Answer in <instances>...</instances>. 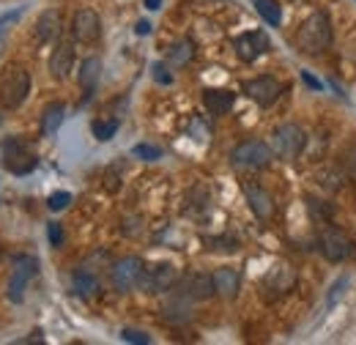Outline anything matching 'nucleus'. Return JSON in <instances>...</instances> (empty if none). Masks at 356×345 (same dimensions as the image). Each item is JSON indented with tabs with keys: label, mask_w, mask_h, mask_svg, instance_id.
Wrapping results in <instances>:
<instances>
[{
	"label": "nucleus",
	"mask_w": 356,
	"mask_h": 345,
	"mask_svg": "<svg viewBox=\"0 0 356 345\" xmlns=\"http://www.w3.org/2000/svg\"><path fill=\"white\" fill-rule=\"evenodd\" d=\"M211 277H214V288L220 296L233 299L238 294V271L236 268H217Z\"/></svg>",
	"instance_id": "obj_18"
},
{
	"label": "nucleus",
	"mask_w": 356,
	"mask_h": 345,
	"mask_svg": "<svg viewBox=\"0 0 356 345\" xmlns=\"http://www.w3.org/2000/svg\"><path fill=\"white\" fill-rule=\"evenodd\" d=\"M121 337H124L127 343H137V345H148V343H151V337H148L145 332H140V329H129V326L121 332Z\"/></svg>",
	"instance_id": "obj_27"
},
{
	"label": "nucleus",
	"mask_w": 356,
	"mask_h": 345,
	"mask_svg": "<svg viewBox=\"0 0 356 345\" xmlns=\"http://www.w3.org/2000/svg\"><path fill=\"white\" fill-rule=\"evenodd\" d=\"M63 115H66V107H63L60 102L47 104L44 115H42V134H44V137L55 134V131L60 129V124H63Z\"/></svg>",
	"instance_id": "obj_20"
},
{
	"label": "nucleus",
	"mask_w": 356,
	"mask_h": 345,
	"mask_svg": "<svg viewBox=\"0 0 356 345\" xmlns=\"http://www.w3.org/2000/svg\"><path fill=\"white\" fill-rule=\"evenodd\" d=\"M192 55H195L192 42H178V44H173V47H170V61H173L176 66L189 63V61H192Z\"/></svg>",
	"instance_id": "obj_24"
},
{
	"label": "nucleus",
	"mask_w": 356,
	"mask_h": 345,
	"mask_svg": "<svg viewBox=\"0 0 356 345\" xmlns=\"http://www.w3.org/2000/svg\"><path fill=\"white\" fill-rule=\"evenodd\" d=\"M69 203H72V195H69V192H52V195L47 198V209H49V211H63Z\"/></svg>",
	"instance_id": "obj_26"
},
{
	"label": "nucleus",
	"mask_w": 356,
	"mask_h": 345,
	"mask_svg": "<svg viewBox=\"0 0 356 345\" xmlns=\"http://www.w3.org/2000/svg\"><path fill=\"white\" fill-rule=\"evenodd\" d=\"M143 260L140 258H124L118 260L110 271V280H113V288L118 294H129L140 285V277H143Z\"/></svg>",
	"instance_id": "obj_9"
},
{
	"label": "nucleus",
	"mask_w": 356,
	"mask_h": 345,
	"mask_svg": "<svg viewBox=\"0 0 356 345\" xmlns=\"http://www.w3.org/2000/svg\"><path fill=\"white\" fill-rule=\"evenodd\" d=\"M233 47H236V55L244 63H252V61H258L268 49V39L264 31H247V33L233 39Z\"/></svg>",
	"instance_id": "obj_12"
},
{
	"label": "nucleus",
	"mask_w": 356,
	"mask_h": 345,
	"mask_svg": "<svg viewBox=\"0 0 356 345\" xmlns=\"http://www.w3.org/2000/svg\"><path fill=\"white\" fill-rule=\"evenodd\" d=\"M72 291L77 294V296H83V299H88V296H93L96 291H99V280L90 274V271H86V268H80L74 277H72Z\"/></svg>",
	"instance_id": "obj_21"
},
{
	"label": "nucleus",
	"mask_w": 356,
	"mask_h": 345,
	"mask_svg": "<svg viewBox=\"0 0 356 345\" xmlns=\"http://www.w3.org/2000/svg\"><path fill=\"white\" fill-rule=\"evenodd\" d=\"M214 294H217L214 277H209V274H192V277L186 280L184 296H189V299H211Z\"/></svg>",
	"instance_id": "obj_17"
},
{
	"label": "nucleus",
	"mask_w": 356,
	"mask_h": 345,
	"mask_svg": "<svg viewBox=\"0 0 356 345\" xmlns=\"http://www.w3.org/2000/svg\"><path fill=\"white\" fill-rule=\"evenodd\" d=\"M72 63H74V44L72 42H60L52 49V58H49V74L55 80H63L69 72H72Z\"/></svg>",
	"instance_id": "obj_13"
},
{
	"label": "nucleus",
	"mask_w": 356,
	"mask_h": 345,
	"mask_svg": "<svg viewBox=\"0 0 356 345\" xmlns=\"http://www.w3.org/2000/svg\"><path fill=\"white\" fill-rule=\"evenodd\" d=\"M302 80H305V83H307L312 90H321V88H323V86H321V80H315L310 72H302Z\"/></svg>",
	"instance_id": "obj_31"
},
{
	"label": "nucleus",
	"mask_w": 356,
	"mask_h": 345,
	"mask_svg": "<svg viewBox=\"0 0 356 345\" xmlns=\"http://www.w3.org/2000/svg\"><path fill=\"white\" fill-rule=\"evenodd\" d=\"M159 6H162V0H145V8H148V11H156Z\"/></svg>",
	"instance_id": "obj_33"
},
{
	"label": "nucleus",
	"mask_w": 356,
	"mask_h": 345,
	"mask_svg": "<svg viewBox=\"0 0 356 345\" xmlns=\"http://www.w3.org/2000/svg\"><path fill=\"white\" fill-rule=\"evenodd\" d=\"M99 74H102V61L99 58H86L83 66H80V86L86 90V99H90V93L96 90Z\"/></svg>",
	"instance_id": "obj_19"
},
{
	"label": "nucleus",
	"mask_w": 356,
	"mask_h": 345,
	"mask_svg": "<svg viewBox=\"0 0 356 345\" xmlns=\"http://www.w3.org/2000/svg\"><path fill=\"white\" fill-rule=\"evenodd\" d=\"M154 80L162 83V86H170V83H173V77L168 74V69H165L162 63H154Z\"/></svg>",
	"instance_id": "obj_29"
},
{
	"label": "nucleus",
	"mask_w": 356,
	"mask_h": 345,
	"mask_svg": "<svg viewBox=\"0 0 356 345\" xmlns=\"http://www.w3.org/2000/svg\"><path fill=\"white\" fill-rule=\"evenodd\" d=\"M274 151L268 148L264 140H247L241 145L233 148L230 154V165L238 168V170H261L271 162Z\"/></svg>",
	"instance_id": "obj_5"
},
{
	"label": "nucleus",
	"mask_w": 356,
	"mask_h": 345,
	"mask_svg": "<svg viewBox=\"0 0 356 345\" xmlns=\"http://www.w3.org/2000/svg\"><path fill=\"white\" fill-rule=\"evenodd\" d=\"M36 271H39V260L36 258H31V255H17V258H14V268H11V274H8V288H6L8 299L14 304L22 302L25 288H28V282L36 277Z\"/></svg>",
	"instance_id": "obj_6"
},
{
	"label": "nucleus",
	"mask_w": 356,
	"mask_h": 345,
	"mask_svg": "<svg viewBox=\"0 0 356 345\" xmlns=\"http://www.w3.org/2000/svg\"><path fill=\"white\" fill-rule=\"evenodd\" d=\"M93 137L96 140H102V143H107V140H113L115 137V131H118V121L115 118H99V121H93Z\"/></svg>",
	"instance_id": "obj_23"
},
{
	"label": "nucleus",
	"mask_w": 356,
	"mask_h": 345,
	"mask_svg": "<svg viewBox=\"0 0 356 345\" xmlns=\"http://www.w3.org/2000/svg\"><path fill=\"white\" fill-rule=\"evenodd\" d=\"M305 145H307V134L296 124H282L271 134V151L285 162H293L305 151Z\"/></svg>",
	"instance_id": "obj_4"
},
{
	"label": "nucleus",
	"mask_w": 356,
	"mask_h": 345,
	"mask_svg": "<svg viewBox=\"0 0 356 345\" xmlns=\"http://www.w3.org/2000/svg\"><path fill=\"white\" fill-rule=\"evenodd\" d=\"M236 102V93L233 90H222V88H206L203 90V104L211 115H225Z\"/></svg>",
	"instance_id": "obj_16"
},
{
	"label": "nucleus",
	"mask_w": 356,
	"mask_h": 345,
	"mask_svg": "<svg viewBox=\"0 0 356 345\" xmlns=\"http://www.w3.org/2000/svg\"><path fill=\"white\" fill-rule=\"evenodd\" d=\"M60 11L58 8H47L42 11V17L36 19V39L39 42H58V36H60Z\"/></svg>",
	"instance_id": "obj_14"
},
{
	"label": "nucleus",
	"mask_w": 356,
	"mask_h": 345,
	"mask_svg": "<svg viewBox=\"0 0 356 345\" xmlns=\"http://www.w3.org/2000/svg\"><path fill=\"white\" fill-rule=\"evenodd\" d=\"M244 195H247V203H250V209H252L255 216L268 219V216L274 214V200H271V195H268L266 189H261L258 184H247V186H244Z\"/></svg>",
	"instance_id": "obj_15"
},
{
	"label": "nucleus",
	"mask_w": 356,
	"mask_h": 345,
	"mask_svg": "<svg viewBox=\"0 0 356 345\" xmlns=\"http://www.w3.org/2000/svg\"><path fill=\"white\" fill-rule=\"evenodd\" d=\"M134 33H137V36H148V33H151V22H148V19H140V22L134 25Z\"/></svg>",
	"instance_id": "obj_30"
},
{
	"label": "nucleus",
	"mask_w": 356,
	"mask_h": 345,
	"mask_svg": "<svg viewBox=\"0 0 356 345\" xmlns=\"http://www.w3.org/2000/svg\"><path fill=\"white\" fill-rule=\"evenodd\" d=\"M0 157H3L6 170L14 172V175H28L39 165V159L28 151V143L22 137H6L0 143Z\"/></svg>",
	"instance_id": "obj_2"
},
{
	"label": "nucleus",
	"mask_w": 356,
	"mask_h": 345,
	"mask_svg": "<svg viewBox=\"0 0 356 345\" xmlns=\"http://www.w3.org/2000/svg\"><path fill=\"white\" fill-rule=\"evenodd\" d=\"M296 44L302 52L307 55H321L323 49H329L332 44V22L323 11H315L310 14L302 25H299V33H296Z\"/></svg>",
	"instance_id": "obj_1"
},
{
	"label": "nucleus",
	"mask_w": 356,
	"mask_h": 345,
	"mask_svg": "<svg viewBox=\"0 0 356 345\" xmlns=\"http://www.w3.org/2000/svg\"><path fill=\"white\" fill-rule=\"evenodd\" d=\"M132 154H134V157H140V159H145V162H156V159H162V148H156V145H148V143H140V145H134Z\"/></svg>",
	"instance_id": "obj_25"
},
{
	"label": "nucleus",
	"mask_w": 356,
	"mask_h": 345,
	"mask_svg": "<svg viewBox=\"0 0 356 345\" xmlns=\"http://www.w3.org/2000/svg\"><path fill=\"white\" fill-rule=\"evenodd\" d=\"M252 6H255V11L266 19V25H271V28H277L282 22V11H280V6L274 0H252Z\"/></svg>",
	"instance_id": "obj_22"
},
{
	"label": "nucleus",
	"mask_w": 356,
	"mask_h": 345,
	"mask_svg": "<svg viewBox=\"0 0 356 345\" xmlns=\"http://www.w3.org/2000/svg\"><path fill=\"white\" fill-rule=\"evenodd\" d=\"M244 93L255 102V104H261V107H271L277 99H280V93H282V83L280 80H274V77H255V80H247L244 83Z\"/></svg>",
	"instance_id": "obj_10"
},
{
	"label": "nucleus",
	"mask_w": 356,
	"mask_h": 345,
	"mask_svg": "<svg viewBox=\"0 0 356 345\" xmlns=\"http://www.w3.org/2000/svg\"><path fill=\"white\" fill-rule=\"evenodd\" d=\"M28 93H31V74L22 66H8L0 77V104L14 110L25 102Z\"/></svg>",
	"instance_id": "obj_3"
},
{
	"label": "nucleus",
	"mask_w": 356,
	"mask_h": 345,
	"mask_svg": "<svg viewBox=\"0 0 356 345\" xmlns=\"http://www.w3.org/2000/svg\"><path fill=\"white\" fill-rule=\"evenodd\" d=\"M321 252H323V258L332 260V263H343V260L351 258L354 241H351L348 233H343L340 227H326V230L321 233Z\"/></svg>",
	"instance_id": "obj_7"
},
{
	"label": "nucleus",
	"mask_w": 356,
	"mask_h": 345,
	"mask_svg": "<svg viewBox=\"0 0 356 345\" xmlns=\"http://www.w3.org/2000/svg\"><path fill=\"white\" fill-rule=\"evenodd\" d=\"M102 33V19L93 8H80L72 19V36L83 44H93Z\"/></svg>",
	"instance_id": "obj_11"
},
{
	"label": "nucleus",
	"mask_w": 356,
	"mask_h": 345,
	"mask_svg": "<svg viewBox=\"0 0 356 345\" xmlns=\"http://www.w3.org/2000/svg\"><path fill=\"white\" fill-rule=\"evenodd\" d=\"M47 239H49V244H52V247H60V244H63V230H60V225H58V222L47 225Z\"/></svg>",
	"instance_id": "obj_28"
},
{
	"label": "nucleus",
	"mask_w": 356,
	"mask_h": 345,
	"mask_svg": "<svg viewBox=\"0 0 356 345\" xmlns=\"http://www.w3.org/2000/svg\"><path fill=\"white\" fill-rule=\"evenodd\" d=\"M14 19H19V11H14V14L3 17V19H0V28H3V25H8V22H14Z\"/></svg>",
	"instance_id": "obj_32"
},
{
	"label": "nucleus",
	"mask_w": 356,
	"mask_h": 345,
	"mask_svg": "<svg viewBox=\"0 0 356 345\" xmlns=\"http://www.w3.org/2000/svg\"><path fill=\"white\" fill-rule=\"evenodd\" d=\"M176 266L173 263H154L148 268H143V277H140V288L145 294H162V291H170L176 285Z\"/></svg>",
	"instance_id": "obj_8"
}]
</instances>
